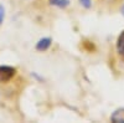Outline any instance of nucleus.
I'll use <instances>...</instances> for the list:
<instances>
[{
    "label": "nucleus",
    "instance_id": "nucleus-7",
    "mask_svg": "<svg viewBox=\"0 0 124 123\" xmlns=\"http://www.w3.org/2000/svg\"><path fill=\"white\" fill-rule=\"evenodd\" d=\"M79 3H81V5H82V6H85L86 9H89V8H91V5H92L91 0H79Z\"/></svg>",
    "mask_w": 124,
    "mask_h": 123
},
{
    "label": "nucleus",
    "instance_id": "nucleus-4",
    "mask_svg": "<svg viewBox=\"0 0 124 123\" xmlns=\"http://www.w3.org/2000/svg\"><path fill=\"white\" fill-rule=\"evenodd\" d=\"M117 50L118 52L124 56V31H122V34L119 35L118 37V41H117Z\"/></svg>",
    "mask_w": 124,
    "mask_h": 123
},
{
    "label": "nucleus",
    "instance_id": "nucleus-1",
    "mask_svg": "<svg viewBox=\"0 0 124 123\" xmlns=\"http://www.w3.org/2000/svg\"><path fill=\"white\" fill-rule=\"evenodd\" d=\"M15 75V68L11 66H0V81L6 82L11 80Z\"/></svg>",
    "mask_w": 124,
    "mask_h": 123
},
{
    "label": "nucleus",
    "instance_id": "nucleus-8",
    "mask_svg": "<svg viewBox=\"0 0 124 123\" xmlns=\"http://www.w3.org/2000/svg\"><path fill=\"white\" fill-rule=\"evenodd\" d=\"M122 14H123V16H124V5H123V8H122Z\"/></svg>",
    "mask_w": 124,
    "mask_h": 123
},
{
    "label": "nucleus",
    "instance_id": "nucleus-5",
    "mask_svg": "<svg viewBox=\"0 0 124 123\" xmlns=\"http://www.w3.org/2000/svg\"><path fill=\"white\" fill-rule=\"evenodd\" d=\"M50 4L61 9H65L70 5V0H50Z\"/></svg>",
    "mask_w": 124,
    "mask_h": 123
},
{
    "label": "nucleus",
    "instance_id": "nucleus-2",
    "mask_svg": "<svg viewBox=\"0 0 124 123\" xmlns=\"http://www.w3.org/2000/svg\"><path fill=\"white\" fill-rule=\"evenodd\" d=\"M51 44H52V40H51L50 37H42V39H40L37 41L36 50L37 51H46V50H48Z\"/></svg>",
    "mask_w": 124,
    "mask_h": 123
},
{
    "label": "nucleus",
    "instance_id": "nucleus-3",
    "mask_svg": "<svg viewBox=\"0 0 124 123\" xmlns=\"http://www.w3.org/2000/svg\"><path fill=\"white\" fill-rule=\"evenodd\" d=\"M110 121L114 123H124V108H118L112 113Z\"/></svg>",
    "mask_w": 124,
    "mask_h": 123
},
{
    "label": "nucleus",
    "instance_id": "nucleus-6",
    "mask_svg": "<svg viewBox=\"0 0 124 123\" xmlns=\"http://www.w3.org/2000/svg\"><path fill=\"white\" fill-rule=\"evenodd\" d=\"M4 17H5V8L3 5H0V25L3 24Z\"/></svg>",
    "mask_w": 124,
    "mask_h": 123
}]
</instances>
